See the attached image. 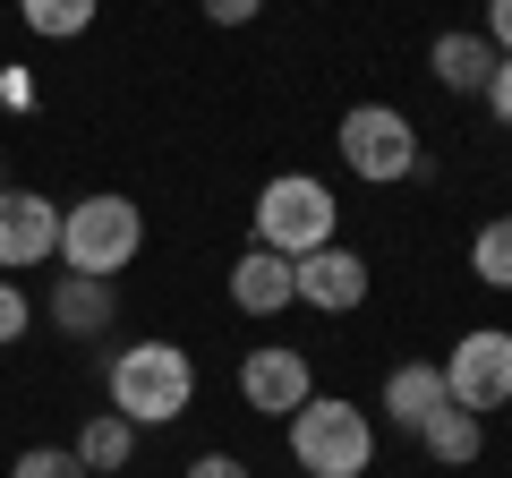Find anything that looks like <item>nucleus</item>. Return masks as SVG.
<instances>
[{"instance_id":"obj_22","label":"nucleus","mask_w":512,"mask_h":478,"mask_svg":"<svg viewBox=\"0 0 512 478\" xmlns=\"http://www.w3.org/2000/svg\"><path fill=\"white\" fill-rule=\"evenodd\" d=\"M487 43L512 60V0H487Z\"/></svg>"},{"instance_id":"obj_23","label":"nucleus","mask_w":512,"mask_h":478,"mask_svg":"<svg viewBox=\"0 0 512 478\" xmlns=\"http://www.w3.org/2000/svg\"><path fill=\"white\" fill-rule=\"evenodd\" d=\"M256 9H265V0H205V18H214V26H248Z\"/></svg>"},{"instance_id":"obj_2","label":"nucleus","mask_w":512,"mask_h":478,"mask_svg":"<svg viewBox=\"0 0 512 478\" xmlns=\"http://www.w3.org/2000/svg\"><path fill=\"white\" fill-rule=\"evenodd\" d=\"M291 461H299L308 478H359L367 461H376V427H367L359 402L316 393V402L291 410Z\"/></svg>"},{"instance_id":"obj_18","label":"nucleus","mask_w":512,"mask_h":478,"mask_svg":"<svg viewBox=\"0 0 512 478\" xmlns=\"http://www.w3.org/2000/svg\"><path fill=\"white\" fill-rule=\"evenodd\" d=\"M9 478H86V461H77L69 444H35V453L9 461Z\"/></svg>"},{"instance_id":"obj_11","label":"nucleus","mask_w":512,"mask_h":478,"mask_svg":"<svg viewBox=\"0 0 512 478\" xmlns=\"http://www.w3.org/2000/svg\"><path fill=\"white\" fill-rule=\"evenodd\" d=\"M231 308H239V316H274V308H291V257H274V248H248V257L231 265Z\"/></svg>"},{"instance_id":"obj_3","label":"nucleus","mask_w":512,"mask_h":478,"mask_svg":"<svg viewBox=\"0 0 512 478\" xmlns=\"http://www.w3.org/2000/svg\"><path fill=\"white\" fill-rule=\"evenodd\" d=\"M333 222H342V205H333V188L308 180V171H282V180L256 188V248H274V257L333 248Z\"/></svg>"},{"instance_id":"obj_8","label":"nucleus","mask_w":512,"mask_h":478,"mask_svg":"<svg viewBox=\"0 0 512 478\" xmlns=\"http://www.w3.org/2000/svg\"><path fill=\"white\" fill-rule=\"evenodd\" d=\"M43 257H60V205L35 188H0V274H26Z\"/></svg>"},{"instance_id":"obj_17","label":"nucleus","mask_w":512,"mask_h":478,"mask_svg":"<svg viewBox=\"0 0 512 478\" xmlns=\"http://www.w3.org/2000/svg\"><path fill=\"white\" fill-rule=\"evenodd\" d=\"M478 444H487V419H470V410H444L427 427V453L436 461H478Z\"/></svg>"},{"instance_id":"obj_13","label":"nucleus","mask_w":512,"mask_h":478,"mask_svg":"<svg viewBox=\"0 0 512 478\" xmlns=\"http://www.w3.org/2000/svg\"><path fill=\"white\" fill-rule=\"evenodd\" d=\"M128 436H137V427H128L120 410H103V419H86V436H77L69 453L86 461V478H120V461H128Z\"/></svg>"},{"instance_id":"obj_10","label":"nucleus","mask_w":512,"mask_h":478,"mask_svg":"<svg viewBox=\"0 0 512 478\" xmlns=\"http://www.w3.org/2000/svg\"><path fill=\"white\" fill-rule=\"evenodd\" d=\"M384 410H393V427H402V436H427V427L453 410V393H444V368H427V359H402V368L384 376Z\"/></svg>"},{"instance_id":"obj_6","label":"nucleus","mask_w":512,"mask_h":478,"mask_svg":"<svg viewBox=\"0 0 512 478\" xmlns=\"http://www.w3.org/2000/svg\"><path fill=\"white\" fill-rule=\"evenodd\" d=\"M444 393H453V410H470V419L512 410V333L504 325H470L444 350Z\"/></svg>"},{"instance_id":"obj_4","label":"nucleus","mask_w":512,"mask_h":478,"mask_svg":"<svg viewBox=\"0 0 512 478\" xmlns=\"http://www.w3.org/2000/svg\"><path fill=\"white\" fill-rule=\"evenodd\" d=\"M146 248V214L128 197H77V205H60V257H69V274H120L128 257Z\"/></svg>"},{"instance_id":"obj_16","label":"nucleus","mask_w":512,"mask_h":478,"mask_svg":"<svg viewBox=\"0 0 512 478\" xmlns=\"http://www.w3.org/2000/svg\"><path fill=\"white\" fill-rule=\"evenodd\" d=\"M470 274L487 282V291H512V214H495L487 231L470 239Z\"/></svg>"},{"instance_id":"obj_19","label":"nucleus","mask_w":512,"mask_h":478,"mask_svg":"<svg viewBox=\"0 0 512 478\" xmlns=\"http://www.w3.org/2000/svg\"><path fill=\"white\" fill-rule=\"evenodd\" d=\"M26 316H35V308H26V291H18V282H0V342H18Z\"/></svg>"},{"instance_id":"obj_9","label":"nucleus","mask_w":512,"mask_h":478,"mask_svg":"<svg viewBox=\"0 0 512 478\" xmlns=\"http://www.w3.org/2000/svg\"><path fill=\"white\" fill-rule=\"evenodd\" d=\"M291 299H308L325 316H350L367 299V265L350 248H308V257H291Z\"/></svg>"},{"instance_id":"obj_20","label":"nucleus","mask_w":512,"mask_h":478,"mask_svg":"<svg viewBox=\"0 0 512 478\" xmlns=\"http://www.w3.org/2000/svg\"><path fill=\"white\" fill-rule=\"evenodd\" d=\"M487 103H495V120H504V129H512V60H504V52H495V77H487Z\"/></svg>"},{"instance_id":"obj_7","label":"nucleus","mask_w":512,"mask_h":478,"mask_svg":"<svg viewBox=\"0 0 512 478\" xmlns=\"http://www.w3.org/2000/svg\"><path fill=\"white\" fill-rule=\"evenodd\" d=\"M239 402H248L256 419H291L299 402H316L308 350H291V342H256L248 359H239Z\"/></svg>"},{"instance_id":"obj_12","label":"nucleus","mask_w":512,"mask_h":478,"mask_svg":"<svg viewBox=\"0 0 512 478\" xmlns=\"http://www.w3.org/2000/svg\"><path fill=\"white\" fill-rule=\"evenodd\" d=\"M427 69H436V86H453V94H487V77H495V43H487V35H436Z\"/></svg>"},{"instance_id":"obj_5","label":"nucleus","mask_w":512,"mask_h":478,"mask_svg":"<svg viewBox=\"0 0 512 478\" xmlns=\"http://www.w3.org/2000/svg\"><path fill=\"white\" fill-rule=\"evenodd\" d=\"M333 146H342V163L359 171V180H376V188H393V180L419 171V129H410L393 103H350L342 129H333Z\"/></svg>"},{"instance_id":"obj_15","label":"nucleus","mask_w":512,"mask_h":478,"mask_svg":"<svg viewBox=\"0 0 512 478\" xmlns=\"http://www.w3.org/2000/svg\"><path fill=\"white\" fill-rule=\"evenodd\" d=\"M94 9H103V0H18V18L35 26L43 43H69V35H86V26H94Z\"/></svg>"},{"instance_id":"obj_21","label":"nucleus","mask_w":512,"mask_h":478,"mask_svg":"<svg viewBox=\"0 0 512 478\" xmlns=\"http://www.w3.org/2000/svg\"><path fill=\"white\" fill-rule=\"evenodd\" d=\"M188 478H248V461H231V453H197V461H188Z\"/></svg>"},{"instance_id":"obj_1","label":"nucleus","mask_w":512,"mask_h":478,"mask_svg":"<svg viewBox=\"0 0 512 478\" xmlns=\"http://www.w3.org/2000/svg\"><path fill=\"white\" fill-rule=\"evenodd\" d=\"M188 402H197V359L180 342H128L111 359V410L128 427H171L188 419Z\"/></svg>"},{"instance_id":"obj_14","label":"nucleus","mask_w":512,"mask_h":478,"mask_svg":"<svg viewBox=\"0 0 512 478\" xmlns=\"http://www.w3.org/2000/svg\"><path fill=\"white\" fill-rule=\"evenodd\" d=\"M60 325H69V333L111 325V282L103 274H69V282H60Z\"/></svg>"}]
</instances>
